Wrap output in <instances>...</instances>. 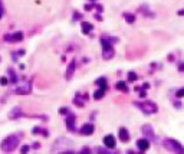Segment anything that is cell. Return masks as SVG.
I'll return each mask as SVG.
<instances>
[{
  "label": "cell",
  "mask_w": 184,
  "mask_h": 154,
  "mask_svg": "<svg viewBox=\"0 0 184 154\" xmlns=\"http://www.w3.org/2000/svg\"><path fill=\"white\" fill-rule=\"evenodd\" d=\"M72 147H73L72 141H69L68 138L61 137L53 143V146H52V153H73Z\"/></svg>",
  "instance_id": "obj_1"
},
{
  "label": "cell",
  "mask_w": 184,
  "mask_h": 154,
  "mask_svg": "<svg viewBox=\"0 0 184 154\" xmlns=\"http://www.w3.org/2000/svg\"><path fill=\"white\" fill-rule=\"evenodd\" d=\"M118 42L117 38H111V36H102L101 38V43H102V56L105 59H111L115 53V50L112 48V43Z\"/></svg>",
  "instance_id": "obj_2"
},
{
  "label": "cell",
  "mask_w": 184,
  "mask_h": 154,
  "mask_svg": "<svg viewBox=\"0 0 184 154\" xmlns=\"http://www.w3.org/2000/svg\"><path fill=\"white\" fill-rule=\"evenodd\" d=\"M19 140H20L19 134H13V135L6 137L3 141H1V144H0L1 151H4V153H10V151H13V150L17 147V144H19Z\"/></svg>",
  "instance_id": "obj_3"
},
{
  "label": "cell",
  "mask_w": 184,
  "mask_h": 154,
  "mask_svg": "<svg viewBox=\"0 0 184 154\" xmlns=\"http://www.w3.org/2000/svg\"><path fill=\"white\" fill-rule=\"evenodd\" d=\"M135 105L145 114V115H151L158 111V107L155 105V102L152 101H145V102H135Z\"/></svg>",
  "instance_id": "obj_4"
},
{
  "label": "cell",
  "mask_w": 184,
  "mask_h": 154,
  "mask_svg": "<svg viewBox=\"0 0 184 154\" xmlns=\"http://www.w3.org/2000/svg\"><path fill=\"white\" fill-rule=\"evenodd\" d=\"M164 147L167 148L168 151H173V153H184V148L183 146L177 141V140H171V138H167V140H164Z\"/></svg>",
  "instance_id": "obj_5"
},
{
  "label": "cell",
  "mask_w": 184,
  "mask_h": 154,
  "mask_svg": "<svg viewBox=\"0 0 184 154\" xmlns=\"http://www.w3.org/2000/svg\"><path fill=\"white\" fill-rule=\"evenodd\" d=\"M32 91V82L30 81H24L23 84H20L19 87L15 88V94H19V95H23V94H29Z\"/></svg>",
  "instance_id": "obj_6"
},
{
  "label": "cell",
  "mask_w": 184,
  "mask_h": 154,
  "mask_svg": "<svg viewBox=\"0 0 184 154\" xmlns=\"http://www.w3.org/2000/svg\"><path fill=\"white\" fill-rule=\"evenodd\" d=\"M143 133H144V135L147 137V140L150 138L151 141H157V138H155V134H154V130H152V127L151 125H144L143 127Z\"/></svg>",
  "instance_id": "obj_7"
},
{
  "label": "cell",
  "mask_w": 184,
  "mask_h": 154,
  "mask_svg": "<svg viewBox=\"0 0 184 154\" xmlns=\"http://www.w3.org/2000/svg\"><path fill=\"white\" fill-rule=\"evenodd\" d=\"M4 39L10 42H20L23 39V32H15V33H12V35H6Z\"/></svg>",
  "instance_id": "obj_8"
},
{
  "label": "cell",
  "mask_w": 184,
  "mask_h": 154,
  "mask_svg": "<svg viewBox=\"0 0 184 154\" xmlns=\"http://www.w3.org/2000/svg\"><path fill=\"white\" fill-rule=\"evenodd\" d=\"M137 147H138L141 151H147V150L150 148V141H148L147 138H141V140L137 141Z\"/></svg>",
  "instance_id": "obj_9"
},
{
  "label": "cell",
  "mask_w": 184,
  "mask_h": 154,
  "mask_svg": "<svg viewBox=\"0 0 184 154\" xmlns=\"http://www.w3.org/2000/svg\"><path fill=\"white\" fill-rule=\"evenodd\" d=\"M66 127L69 131H75V115L72 113H69L68 118H66Z\"/></svg>",
  "instance_id": "obj_10"
},
{
  "label": "cell",
  "mask_w": 184,
  "mask_h": 154,
  "mask_svg": "<svg viewBox=\"0 0 184 154\" xmlns=\"http://www.w3.org/2000/svg\"><path fill=\"white\" fill-rule=\"evenodd\" d=\"M104 144L106 146V148H115V137L111 134L104 137Z\"/></svg>",
  "instance_id": "obj_11"
},
{
  "label": "cell",
  "mask_w": 184,
  "mask_h": 154,
  "mask_svg": "<svg viewBox=\"0 0 184 154\" xmlns=\"http://www.w3.org/2000/svg\"><path fill=\"white\" fill-rule=\"evenodd\" d=\"M94 131H95V127H94L92 124H85V125L81 128V134H84V135H91Z\"/></svg>",
  "instance_id": "obj_12"
},
{
  "label": "cell",
  "mask_w": 184,
  "mask_h": 154,
  "mask_svg": "<svg viewBox=\"0 0 184 154\" xmlns=\"http://www.w3.org/2000/svg\"><path fill=\"white\" fill-rule=\"evenodd\" d=\"M22 108L20 107H16V108H13L12 111H10V114H9V118H12V120H16V118H19V117H22Z\"/></svg>",
  "instance_id": "obj_13"
},
{
  "label": "cell",
  "mask_w": 184,
  "mask_h": 154,
  "mask_svg": "<svg viewBox=\"0 0 184 154\" xmlns=\"http://www.w3.org/2000/svg\"><path fill=\"white\" fill-rule=\"evenodd\" d=\"M85 101H86V95H82V97H81V94H78V95L75 97V99H73L75 105H78V107H84L85 105Z\"/></svg>",
  "instance_id": "obj_14"
},
{
  "label": "cell",
  "mask_w": 184,
  "mask_h": 154,
  "mask_svg": "<svg viewBox=\"0 0 184 154\" xmlns=\"http://www.w3.org/2000/svg\"><path fill=\"white\" fill-rule=\"evenodd\" d=\"M120 140L122 141V143L129 141V133L127 131V128H121L120 130Z\"/></svg>",
  "instance_id": "obj_15"
},
{
  "label": "cell",
  "mask_w": 184,
  "mask_h": 154,
  "mask_svg": "<svg viewBox=\"0 0 184 154\" xmlns=\"http://www.w3.org/2000/svg\"><path fill=\"white\" fill-rule=\"evenodd\" d=\"M73 71H75V61H71V64H69V66H68V69H66V79H71L73 75Z\"/></svg>",
  "instance_id": "obj_16"
},
{
  "label": "cell",
  "mask_w": 184,
  "mask_h": 154,
  "mask_svg": "<svg viewBox=\"0 0 184 154\" xmlns=\"http://www.w3.org/2000/svg\"><path fill=\"white\" fill-rule=\"evenodd\" d=\"M115 88L118 89V91H122V92H128V87H127V84L124 81H120L115 84Z\"/></svg>",
  "instance_id": "obj_17"
},
{
  "label": "cell",
  "mask_w": 184,
  "mask_h": 154,
  "mask_svg": "<svg viewBox=\"0 0 184 154\" xmlns=\"http://www.w3.org/2000/svg\"><path fill=\"white\" fill-rule=\"evenodd\" d=\"M105 91H106L105 88H99L98 91H95L94 92V99H101L105 95Z\"/></svg>",
  "instance_id": "obj_18"
},
{
  "label": "cell",
  "mask_w": 184,
  "mask_h": 154,
  "mask_svg": "<svg viewBox=\"0 0 184 154\" xmlns=\"http://www.w3.org/2000/svg\"><path fill=\"white\" fill-rule=\"evenodd\" d=\"M91 151H94V153H104V154L114 153V150H106V148H101V147H95V148H92Z\"/></svg>",
  "instance_id": "obj_19"
},
{
  "label": "cell",
  "mask_w": 184,
  "mask_h": 154,
  "mask_svg": "<svg viewBox=\"0 0 184 154\" xmlns=\"http://www.w3.org/2000/svg\"><path fill=\"white\" fill-rule=\"evenodd\" d=\"M82 27H84V33L85 35H88L89 30H92V24L86 23V22H82Z\"/></svg>",
  "instance_id": "obj_20"
},
{
  "label": "cell",
  "mask_w": 184,
  "mask_h": 154,
  "mask_svg": "<svg viewBox=\"0 0 184 154\" xmlns=\"http://www.w3.org/2000/svg\"><path fill=\"white\" fill-rule=\"evenodd\" d=\"M96 85H98L99 88H105V89H106V79H105V78H98Z\"/></svg>",
  "instance_id": "obj_21"
},
{
  "label": "cell",
  "mask_w": 184,
  "mask_h": 154,
  "mask_svg": "<svg viewBox=\"0 0 184 154\" xmlns=\"http://www.w3.org/2000/svg\"><path fill=\"white\" fill-rule=\"evenodd\" d=\"M7 72H9V76H10V79H9V81H10V82H16V81H17L16 72H15L13 69H9Z\"/></svg>",
  "instance_id": "obj_22"
},
{
  "label": "cell",
  "mask_w": 184,
  "mask_h": 154,
  "mask_svg": "<svg viewBox=\"0 0 184 154\" xmlns=\"http://www.w3.org/2000/svg\"><path fill=\"white\" fill-rule=\"evenodd\" d=\"M124 16H125V19H127V22H128V23H134V22H135V16H134V15L125 13Z\"/></svg>",
  "instance_id": "obj_23"
},
{
  "label": "cell",
  "mask_w": 184,
  "mask_h": 154,
  "mask_svg": "<svg viewBox=\"0 0 184 154\" xmlns=\"http://www.w3.org/2000/svg\"><path fill=\"white\" fill-rule=\"evenodd\" d=\"M7 84H9V79L6 76H1V78H0V85H1V87H6Z\"/></svg>",
  "instance_id": "obj_24"
},
{
  "label": "cell",
  "mask_w": 184,
  "mask_h": 154,
  "mask_svg": "<svg viewBox=\"0 0 184 154\" xmlns=\"http://www.w3.org/2000/svg\"><path fill=\"white\" fill-rule=\"evenodd\" d=\"M135 79H137V73H135V72H129V73H128V81L134 82Z\"/></svg>",
  "instance_id": "obj_25"
},
{
  "label": "cell",
  "mask_w": 184,
  "mask_h": 154,
  "mask_svg": "<svg viewBox=\"0 0 184 154\" xmlns=\"http://www.w3.org/2000/svg\"><path fill=\"white\" fill-rule=\"evenodd\" d=\"M177 98H183L184 97V88H180L178 91H177Z\"/></svg>",
  "instance_id": "obj_26"
},
{
  "label": "cell",
  "mask_w": 184,
  "mask_h": 154,
  "mask_svg": "<svg viewBox=\"0 0 184 154\" xmlns=\"http://www.w3.org/2000/svg\"><path fill=\"white\" fill-rule=\"evenodd\" d=\"M20 151H22V153H27V151H29V147H27V146H23Z\"/></svg>",
  "instance_id": "obj_27"
},
{
  "label": "cell",
  "mask_w": 184,
  "mask_h": 154,
  "mask_svg": "<svg viewBox=\"0 0 184 154\" xmlns=\"http://www.w3.org/2000/svg\"><path fill=\"white\" fill-rule=\"evenodd\" d=\"M66 113H69L68 108H62V110H61V114H66Z\"/></svg>",
  "instance_id": "obj_28"
},
{
  "label": "cell",
  "mask_w": 184,
  "mask_h": 154,
  "mask_svg": "<svg viewBox=\"0 0 184 154\" xmlns=\"http://www.w3.org/2000/svg\"><path fill=\"white\" fill-rule=\"evenodd\" d=\"M81 151H82V153H91V150H89L88 147H85V148H84V150H81Z\"/></svg>",
  "instance_id": "obj_29"
},
{
  "label": "cell",
  "mask_w": 184,
  "mask_h": 154,
  "mask_svg": "<svg viewBox=\"0 0 184 154\" xmlns=\"http://www.w3.org/2000/svg\"><path fill=\"white\" fill-rule=\"evenodd\" d=\"M183 62H180V65H178V69H180V71H183V69H184V68H183Z\"/></svg>",
  "instance_id": "obj_30"
},
{
  "label": "cell",
  "mask_w": 184,
  "mask_h": 154,
  "mask_svg": "<svg viewBox=\"0 0 184 154\" xmlns=\"http://www.w3.org/2000/svg\"><path fill=\"white\" fill-rule=\"evenodd\" d=\"M1 17H3V9L0 7V19H1Z\"/></svg>",
  "instance_id": "obj_31"
},
{
  "label": "cell",
  "mask_w": 184,
  "mask_h": 154,
  "mask_svg": "<svg viewBox=\"0 0 184 154\" xmlns=\"http://www.w3.org/2000/svg\"><path fill=\"white\" fill-rule=\"evenodd\" d=\"M91 1H95V0H91Z\"/></svg>",
  "instance_id": "obj_32"
}]
</instances>
